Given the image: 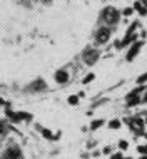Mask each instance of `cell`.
Segmentation results:
<instances>
[{"mask_svg":"<svg viewBox=\"0 0 147 159\" xmlns=\"http://www.w3.org/2000/svg\"><path fill=\"white\" fill-rule=\"evenodd\" d=\"M102 17H104V20L107 22V24H114V22H117L119 13H117V10H115V8L107 7V8H104V10H102Z\"/></svg>","mask_w":147,"mask_h":159,"instance_id":"1","label":"cell"},{"mask_svg":"<svg viewBox=\"0 0 147 159\" xmlns=\"http://www.w3.org/2000/svg\"><path fill=\"white\" fill-rule=\"evenodd\" d=\"M5 159H22V154L17 147H9L5 151Z\"/></svg>","mask_w":147,"mask_h":159,"instance_id":"2","label":"cell"},{"mask_svg":"<svg viewBox=\"0 0 147 159\" xmlns=\"http://www.w3.org/2000/svg\"><path fill=\"white\" fill-rule=\"evenodd\" d=\"M97 59H99V52H97V50H87L85 55H84V60L87 64H94Z\"/></svg>","mask_w":147,"mask_h":159,"instance_id":"3","label":"cell"},{"mask_svg":"<svg viewBox=\"0 0 147 159\" xmlns=\"http://www.w3.org/2000/svg\"><path fill=\"white\" fill-rule=\"evenodd\" d=\"M97 42L99 44H104V42H107V39H109V29H100L99 32H97Z\"/></svg>","mask_w":147,"mask_h":159,"instance_id":"4","label":"cell"},{"mask_svg":"<svg viewBox=\"0 0 147 159\" xmlns=\"http://www.w3.org/2000/svg\"><path fill=\"white\" fill-rule=\"evenodd\" d=\"M140 47H142V44H140V42H135L134 45H132V49L129 50V54H127V59H129V60H132V59H134L135 55L139 54V50H140Z\"/></svg>","mask_w":147,"mask_h":159,"instance_id":"5","label":"cell"},{"mask_svg":"<svg viewBox=\"0 0 147 159\" xmlns=\"http://www.w3.org/2000/svg\"><path fill=\"white\" fill-rule=\"evenodd\" d=\"M7 116L12 117L13 121H22V119H29V114H24V112H10V111H7Z\"/></svg>","mask_w":147,"mask_h":159,"instance_id":"6","label":"cell"},{"mask_svg":"<svg viewBox=\"0 0 147 159\" xmlns=\"http://www.w3.org/2000/svg\"><path fill=\"white\" fill-rule=\"evenodd\" d=\"M67 79H69V74L65 71H59L57 74H55V80L59 84H64V82H67Z\"/></svg>","mask_w":147,"mask_h":159,"instance_id":"7","label":"cell"},{"mask_svg":"<svg viewBox=\"0 0 147 159\" xmlns=\"http://www.w3.org/2000/svg\"><path fill=\"white\" fill-rule=\"evenodd\" d=\"M100 126H104V121L99 119V121H94L92 124H90V129H97V127H100Z\"/></svg>","mask_w":147,"mask_h":159,"instance_id":"8","label":"cell"},{"mask_svg":"<svg viewBox=\"0 0 147 159\" xmlns=\"http://www.w3.org/2000/svg\"><path fill=\"white\" fill-rule=\"evenodd\" d=\"M109 127H112V129H117V127H120V121H117V119H115V121H110V122H109Z\"/></svg>","mask_w":147,"mask_h":159,"instance_id":"9","label":"cell"},{"mask_svg":"<svg viewBox=\"0 0 147 159\" xmlns=\"http://www.w3.org/2000/svg\"><path fill=\"white\" fill-rule=\"evenodd\" d=\"M77 102H79V97H77V96H70V97H69V104L77 106Z\"/></svg>","mask_w":147,"mask_h":159,"instance_id":"10","label":"cell"},{"mask_svg":"<svg viewBox=\"0 0 147 159\" xmlns=\"http://www.w3.org/2000/svg\"><path fill=\"white\" fill-rule=\"evenodd\" d=\"M44 85H45V84H44V80H37V82H35L34 85H32V87H34L35 91H37V89H42Z\"/></svg>","mask_w":147,"mask_h":159,"instance_id":"11","label":"cell"},{"mask_svg":"<svg viewBox=\"0 0 147 159\" xmlns=\"http://www.w3.org/2000/svg\"><path fill=\"white\" fill-rule=\"evenodd\" d=\"M137 82H139V84H146V82H147V72H146V74H142L140 77H139Z\"/></svg>","mask_w":147,"mask_h":159,"instance_id":"12","label":"cell"},{"mask_svg":"<svg viewBox=\"0 0 147 159\" xmlns=\"http://www.w3.org/2000/svg\"><path fill=\"white\" fill-rule=\"evenodd\" d=\"M119 147H120V149H127V147H129V144H127L126 141H120V142H119Z\"/></svg>","mask_w":147,"mask_h":159,"instance_id":"13","label":"cell"},{"mask_svg":"<svg viewBox=\"0 0 147 159\" xmlns=\"http://www.w3.org/2000/svg\"><path fill=\"white\" fill-rule=\"evenodd\" d=\"M94 79V74H89V75H85V79H84V84H87V82H90V80Z\"/></svg>","mask_w":147,"mask_h":159,"instance_id":"14","label":"cell"},{"mask_svg":"<svg viewBox=\"0 0 147 159\" xmlns=\"http://www.w3.org/2000/svg\"><path fill=\"white\" fill-rule=\"evenodd\" d=\"M122 13H124V15H130V13H132V8H130V7H127V8H126V10H124Z\"/></svg>","mask_w":147,"mask_h":159,"instance_id":"15","label":"cell"},{"mask_svg":"<svg viewBox=\"0 0 147 159\" xmlns=\"http://www.w3.org/2000/svg\"><path fill=\"white\" fill-rule=\"evenodd\" d=\"M139 12H140V15H146V13H147V10H146V8H140V10H139Z\"/></svg>","mask_w":147,"mask_h":159,"instance_id":"16","label":"cell"},{"mask_svg":"<svg viewBox=\"0 0 147 159\" xmlns=\"http://www.w3.org/2000/svg\"><path fill=\"white\" fill-rule=\"evenodd\" d=\"M110 159H122V156H120V154H115V156H112Z\"/></svg>","mask_w":147,"mask_h":159,"instance_id":"17","label":"cell"},{"mask_svg":"<svg viewBox=\"0 0 147 159\" xmlns=\"http://www.w3.org/2000/svg\"><path fill=\"white\" fill-rule=\"evenodd\" d=\"M2 134H4V124L0 122V136H2Z\"/></svg>","mask_w":147,"mask_h":159,"instance_id":"18","label":"cell"},{"mask_svg":"<svg viewBox=\"0 0 147 159\" xmlns=\"http://www.w3.org/2000/svg\"><path fill=\"white\" fill-rule=\"evenodd\" d=\"M144 102H147V94H146V96H144Z\"/></svg>","mask_w":147,"mask_h":159,"instance_id":"19","label":"cell"},{"mask_svg":"<svg viewBox=\"0 0 147 159\" xmlns=\"http://www.w3.org/2000/svg\"><path fill=\"white\" fill-rule=\"evenodd\" d=\"M142 159H147V154H146V156H142Z\"/></svg>","mask_w":147,"mask_h":159,"instance_id":"20","label":"cell"},{"mask_svg":"<svg viewBox=\"0 0 147 159\" xmlns=\"http://www.w3.org/2000/svg\"><path fill=\"white\" fill-rule=\"evenodd\" d=\"M122 159H130V158H122Z\"/></svg>","mask_w":147,"mask_h":159,"instance_id":"21","label":"cell"},{"mask_svg":"<svg viewBox=\"0 0 147 159\" xmlns=\"http://www.w3.org/2000/svg\"><path fill=\"white\" fill-rule=\"evenodd\" d=\"M0 104H2V99H0Z\"/></svg>","mask_w":147,"mask_h":159,"instance_id":"22","label":"cell"},{"mask_svg":"<svg viewBox=\"0 0 147 159\" xmlns=\"http://www.w3.org/2000/svg\"><path fill=\"white\" fill-rule=\"evenodd\" d=\"M146 121H147V119H146Z\"/></svg>","mask_w":147,"mask_h":159,"instance_id":"23","label":"cell"},{"mask_svg":"<svg viewBox=\"0 0 147 159\" xmlns=\"http://www.w3.org/2000/svg\"><path fill=\"white\" fill-rule=\"evenodd\" d=\"M146 136H147V134H146Z\"/></svg>","mask_w":147,"mask_h":159,"instance_id":"24","label":"cell"}]
</instances>
